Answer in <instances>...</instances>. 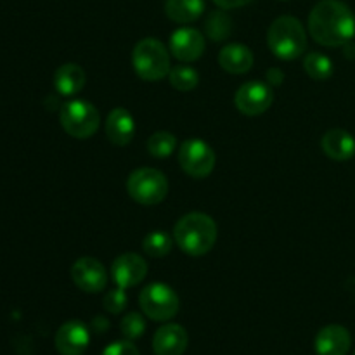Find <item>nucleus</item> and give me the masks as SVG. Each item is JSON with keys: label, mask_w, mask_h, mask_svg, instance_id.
<instances>
[{"label": "nucleus", "mask_w": 355, "mask_h": 355, "mask_svg": "<svg viewBox=\"0 0 355 355\" xmlns=\"http://www.w3.org/2000/svg\"><path fill=\"white\" fill-rule=\"evenodd\" d=\"M309 31L324 47H342L355 35V16L340 0H321L309 16Z\"/></svg>", "instance_id": "nucleus-1"}, {"label": "nucleus", "mask_w": 355, "mask_h": 355, "mask_svg": "<svg viewBox=\"0 0 355 355\" xmlns=\"http://www.w3.org/2000/svg\"><path fill=\"white\" fill-rule=\"evenodd\" d=\"M217 224L207 214L193 211L180 218L173 227V239L184 253L201 257L210 252L217 241Z\"/></svg>", "instance_id": "nucleus-2"}, {"label": "nucleus", "mask_w": 355, "mask_h": 355, "mask_svg": "<svg viewBox=\"0 0 355 355\" xmlns=\"http://www.w3.org/2000/svg\"><path fill=\"white\" fill-rule=\"evenodd\" d=\"M267 44L274 55L284 61L298 59L307 49L304 24L293 16H281L272 21L267 31Z\"/></svg>", "instance_id": "nucleus-3"}, {"label": "nucleus", "mask_w": 355, "mask_h": 355, "mask_svg": "<svg viewBox=\"0 0 355 355\" xmlns=\"http://www.w3.org/2000/svg\"><path fill=\"white\" fill-rule=\"evenodd\" d=\"M135 73L146 82H158L170 73V55L158 38H142L132 52Z\"/></svg>", "instance_id": "nucleus-4"}, {"label": "nucleus", "mask_w": 355, "mask_h": 355, "mask_svg": "<svg viewBox=\"0 0 355 355\" xmlns=\"http://www.w3.org/2000/svg\"><path fill=\"white\" fill-rule=\"evenodd\" d=\"M127 191L134 201L144 207L162 203L168 193V180L163 172L156 168H137L128 175Z\"/></svg>", "instance_id": "nucleus-5"}, {"label": "nucleus", "mask_w": 355, "mask_h": 355, "mask_svg": "<svg viewBox=\"0 0 355 355\" xmlns=\"http://www.w3.org/2000/svg\"><path fill=\"white\" fill-rule=\"evenodd\" d=\"M59 120L68 135L75 139H89L99 128L101 118L94 104H90L89 101L75 99L61 107Z\"/></svg>", "instance_id": "nucleus-6"}, {"label": "nucleus", "mask_w": 355, "mask_h": 355, "mask_svg": "<svg viewBox=\"0 0 355 355\" xmlns=\"http://www.w3.org/2000/svg\"><path fill=\"white\" fill-rule=\"evenodd\" d=\"M142 312L153 321H168L179 312V295L165 283L148 284L139 295Z\"/></svg>", "instance_id": "nucleus-7"}, {"label": "nucleus", "mask_w": 355, "mask_h": 355, "mask_svg": "<svg viewBox=\"0 0 355 355\" xmlns=\"http://www.w3.org/2000/svg\"><path fill=\"white\" fill-rule=\"evenodd\" d=\"M215 151L201 139H187L179 149V163L184 172L194 179H205L215 168Z\"/></svg>", "instance_id": "nucleus-8"}, {"label": "nucleus", "mask_w": 355, "mask_h": 355, "mask_svg": "<svg viewBox=\"0 0 355 355\" xmlns=\"http://www.w3.org/2000/svg\"><path fill=\"white\" fill-rule=\"evenodd\" d=\"M234 103L243 114L259 116V114L266 113L270 104L274 103V92L267 83L253 80V82H246L239 87L234 96Z\"/></svg>", "instance_id": "nucleus-9"}, {"label": "nucleus", "mask_w": 355, "mask_h": 355, "mask_svg": "<svg viewBox=\"0 0 355 355\" xmlns=\"http://www.w3.org/2000/svg\"><path fill=\"white\" fill-rule=\"evenodd\" d=\"M71 279L85 293H99L107 284V270L97 259L83 257L73 263Z\"/></svg>", "instance_id": "nucleus-10"}, {"label": "nucleus", "mask_w": 355, "mask_h": 355, "mask_svg": "<svg viewBox=\"0 0 355 355\" xmlns=\"http://www.w3.org/2000/svg\"><path fill=\"white\" fill-rule=\"evenodd\" d=\"M148 276V262L137 253H123L111 266V277L116 286L127 288L137 286Z\"/></svg>", "instance_id": "nucleus-11"}, {"label": "nucleus", "mask_w": 355, "mask_h": 355, "mask_svg": "<svg viewBox=\"0 0 355 355\" xmlns=\"http://www.w3.org/2000/svg\"><path fill=\"white\" fill-rule=\"evenodd\" d=\"M90 343L89 328L82 321H68L58 329L54 345L61 355H82Z\"/></svg>", "instance_id": "nucleus-12"}, {"label": "nucleus", "mask_w": 355, "mask_h": 355, "mask_svg": "<svg viewBox=\"0 0 355 355\" xmlns=\"http://www.w3.org/2000/svg\"><path fill=\"white\" fill-rule=\"evenodd\" d=\"M170 52L182 62L196 61L205 52V37L194 28H179L170 37Z\"/></svg>", "instance_id": "nucleus-13"}, {"label": "nucleus", "mask_w": 355, "mask_h": 355, "mask_svg": "<svg viewBox=\"0 0 355 355\" xmlns=\"http://www.w3.org/2000/svg\"><path fill=\"white\" fill-rule=\"evenodd\" d=\"M352 345V336L349 329L340 324L324 326L318 333L314 349L318 355H347Z\"/></svg>", "instance_id": "nucleus-14"}, {"label": "nucleus", "mask_w": 355, "mask_h": 355, "mask_svg": "<svg viewBox=\"0 0 355 355\" xmlns=\"http://www.w3.org/2000/svg\"><path fill=\"white\" fill-rule=\"evenodd\" d=\"M187 345L189 336L180 324L162 326L153 338V350L156 355H182Z\"/></svg>", "instance_id": "nucleus-15"}, {"label": "nucleus", "mask_w": 355, "mask_h": 355, "mask_svg": "<svg viewBox=\"0 0 355 355\" xmlns=\"http://www.w3.org/2000/svg\"><path fill=\"white\" fill-rule=\"evenodd\" d=\"M106 135L114 146L130 144L135 135V121L130 111L114 107L106 118Z\"/></svg>", "instance_id": "nucleus-16"}, {"label": "nucleus", "mask_w": 355, "mask_h": 355, "mask_svg": "<svg viewBox=\"0 0 355 355\" xmlns=\"http://www.w3.org/2000/svg\"><path fill=\"white\" fill-rule=\"evenodd\" d=\"M321 148L328 158L347 162L355 156V137L343 128H331L322 135Z\"/></svg>", "instance_id": "nucleus-17"}, {"label": "nucleus", "mask_w": 355, "mask_h": 355, "mask_svg": "<svg viewBox=\"0 0 355 355\" xmlns=\"http://www.w3.org/2000/svg\"><path fill=\"white\" fill-rule=\"evenodd\" d=\"M218 64L232 75H243L252 69L253 52L241 44L225 45L218 54Z\"/></svg>", "instance_id": "nucleus-18"}, {"label": "nucleus", "mask_w": 355, "mask_h": 355, "mask_svg": "<svg viewBox=\"0 0 355 355\" xmlns=\"http://www.w3.org/2000/svg\"><path fill=\"white\" fill-rule=\"evenodd\" d=\"M54 87L61 96H75L85 87V71L75 62H66L55 69Z\"/></svg>", "instance_id": "nucleus-19"}, {"label": "nucleus", "mask_w": 355, "mask_h": 355, "mask_svg": "<svg viewBox=\"0 0 355 355\" xmlns=\"http://www.w3.org/2000/svg\"><path fill=\"white\" fill-rule=\"evenodd\" d=\"M203 12L205 0H165V14L175 23H193Z\"/></svg>", "instance_id": "nucleus-20"}, {"label": "nucleus", "mask_w": 355, "mask_h": 355, "mask_svg": "<svg viewBox=\"0 0 355 355\" xmlns=\"http://www.w3.org/2000/svg\"><path fill=\"white\" fill-rule=\"evenodd\" d=\"M205 31L208 38L214 42H222L231 37L232 31V19L225 10H214L208 14L207 23H205Z\"/></svg>", "instance_id": "nucleus-21"}, {"label": "nucleus", "mask_w": 355, "mask_h": 355, "mask_svg": "<svg viewBox=\"0 0 355 355\" xmlns=\"http://www.w3.org/2000/svg\"><path fill=\"white\" fill-rule=\"evenodd\" d=\"M304 68L312 80L324 82L333 76V61L321 52H309L304 58Z\"/></svg>", "instance_id": "nucleus-22"}, {"label": "nucleus", "mask_w": 355, "mask_h": 355, "mask_svg": "<svg viewBox=\"0 0 355 355\" xmlns=\"http://www.w3.org/2000/svg\"><path fill=\"white\" fill-rule=\"evenodd\" d=\"M168 78L173 89L180 90V92H189V90L196 89V85L200 83V75H198V71L193 66L187 64H179L175 66V68L170 69Z\"/></svg>", "instance_id": "nucleus-23"}, {"label": "nucleus", "mask_w": 355, "mask_h": 355, "mask_svg": "<svg viewBox=\"0 0 355 355\" xmlns=\"http://www.w3.org/2000/svg\"><path fill=\"white\" fill-rule=\"evenodd\" d=\"M173 241L166 232L163 231H153L142 241V248L148 253L149 257H155V259H162V257L168 255L172 252Z\"/></svg>", "instance_id": "nucleus-24"}, {"label": "nucleus", "mask_w": 355, "mask_h": 355, "mask_svg": "<svg viewBox=\"0 0 355 355\" xmlns=\"http://www.w3.org/2000/svg\"><path fill=\"white\" fill-rule=\"evenodd\" d=\"M177 148V139L172 132H156L148 139V151L155 158H168Z\"/></svg>", "instance_id": "nucleus-25"}, {"label": "nucleus", "mask_w": 355, "mask_h": 355, "mask_svg": "<svg viewBox=\"0 0 355 355\" xmlns=\"http://www.w3.org/2000/svg\"><path fill=\"white\" fill-rule=\"evenodd\" d=\"M120 331L121 335L127 340L134 342V340H139L146 331V321L141 314L137 312H130V314L125 315L120 322Z\"/></svg>", "instance_id": "nucleus-26"}, {"label": "nucleus", "mask_w": 355, "mask_h": 355, "mask_svg": "<svg viewBox=\"0 0 355 355\" xmlns=\"http://www.w3.org/2000/svg\"><path fill=\"white\" fill-rule=\"evenodd\" d=\"M127 293H125L123 288H114V290H110L104 297V309H106L110 314H120L123 312V309L127 307Z\"/></svg>", "instance_id": "nucleus-27"}, {"label": "nucleus", "mask_w": 355, "mask_h": 355, "mask_svg": "<svg viewBox=\"0 0 355 355\" xmlns=\"http://www.w3.org/2000/svg\"><path fill=\"white\" fill-rule=\"evenodd\" d=\"M101 355H141L139 349L130 342V340H121L107 345Z\"/></svg>", "instance_id": "nucleus-28"}, {"label": "nucleus", "mask_w": 355, "mask_h": 355, "mask_svg": "<svg viewBox=\"0 0 355 355\" xmlns=\"http://www.w3.org/2000/svg\"><path fill=\"white\" fill-rule=\"evenodd\" d=\"M214 3H217L220 9H236V7H243L246 3H250L252 0H211Z\"/></svg>", "instance_id": "nucleus-29"}, {"label": "nucleus", "mask_w": 355, "mask_h": 355, "mask_svg": "<svg viewBox=\"0 0 355 355\" xmlns=\"http://www.w3.org/2000/svg\"><path fill=\"white\" fill-rule=\"evenodd\" d=\"M283 78L284 76L279 69H270V71L267 73V80H269L270 83H281V80Z\"/></svg>", "instance_id": "nucleus-30"}, {"label": "nucleus", "mask_w": 355, "mask_h": 355, "mask_svg": "<svg viewBox=\"0 0 355 355\" xmlns=\"http://www.w3.org/2000/svg\"><path fill=\"white\" fill-rule=\"evenodd\" d=\"M354 355H355V352H354Z\"/></svg>", "instance_id": "nucleus-31"}]
</instances>
